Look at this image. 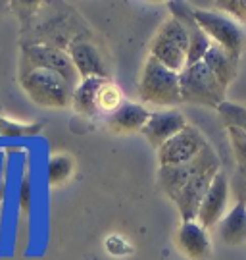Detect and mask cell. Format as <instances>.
I'll use <instances>...</instances> for the list:
<instances>
[{"label": "cell", "mask_w": 246, "mask_h": 260, "mask_svg": "<svg viewBox=\"0 0 246 260\" xmlns=\"http://www.w3.org/2000/svg\"><path fill=\"white\" fill-rule=\"evenodd\" d=\"M218 172H221L218 154L210 145H206L198 156L192 158L191 174L187 176L179 193L173 197V203L183 222H191L196 218L198 206Z\"/></svg>", "instance_id": "1"}, {"label": "cell", "mask_w": 246, "mask_h": 260, "mask_svg": "<svg viewBox=\"0 0 246 260\" xmlns=\"http://www.w3.org/2000/svg\"><path fill=\"white\" fill-rule=\"evenodd\" d=\"M191 16L198 29L210 39L212 45L225 50L231 58L240 60L244 47V31L238 25V21L219 10L191 8Z\"/></svg>", "instance_id": "2"}, {"label": "cell", "mask_w": 246, "mask_h": 260, "mask_svg": "<svg viewBox=\"0 0 246 260\" xmlns=\"http://www.w3.org/2000/svg\"><path fill=\"white\" fill-rule=\"evenodd\" d=\"M138 94L145 103L173 108L181 103L179 74L148 56L138 79Z\"/></svg>", "instance_id": "3"}, {"label": "cell", "mask_w": 246, "mask_h": 260, "mask_svg": "<svg viewBox=\"0 0 246 260\" xmlns=\"http://www.w3.org/2000/svg\"><path fill=\"white\" fill-rule=\"evenodd\" d=\"M21 87L35 104L43 108H67L72 104L73 87L62 75L45 68H29L21 75Z\"/></svg>", "instance_id": "4"}, {"label": "cell", "mask_w": 246, "mask_h": 260, "mask_svg": "<svg viewBox=\"0 0 246 260\" xmlns=\"http://www.w3.org/2000/svg\"><path fill=\"white\" fill-rule=\"evenodd\" d=\"M179 89H181V103L202 104L218 108L225 103L227 89L216 79V75L208 70L204 62L185 66L179 72Z\"/></svg>", "instance_id": "5"}, {"label": "cell", "mask_w": 246, "mask_h": 260, "mask_svg": "<svg viewBox=\"0 0 246 260\" xmlns=\"http://www.w3.org/2000/svg\"><path fill=\"white\" fill-rule=\"evenodd\" d=\"M187 54H189V31L183 21L171 16L162 23V27L156 31L154 39L150 41V56L165 68L179 74L187 66Z\"/></svg>", "instance_id": "6"}, {"label": "cell", "mask_w": 246, "mask_h": 260, "mask_svg": "<svg viewBox=\"0 0 246 260\" xmlns=\"http://www.w3.org/2000/svg\"><path fill=\"white\" fill-rule=\"evenodd\" d=\"M206 145L208 143L200 129L187 123L177 135L165 141L158 149V162H160V166H179L185 162H191L192 158L200 154Z\"/></svg>", "instance_id": "7"}, {"label": "cell", "mask_w": 246, "mask_h": 260, "mask_svg": "<svg viewBox=\"0 0 246 260\" xmlns=\"http://www.w3.org/2000/svg\"><path fill=\"white\" fill-rule=\"evenodd\" d=\"M23 50H25V58L31 64V68H45V70L56 72L72 87L79 83V75L73 68V62L67 54V50H62V48L52 47V45H43V43L25 45Z\"/></svg>", "instance_id": "8"}, {"label": "cell", "mask_w": 246, "mask_h": 260, "mask_svg": "<svg viewBox=\"0 0 246 260\" xmlns=\"http://www.w3.org/2000/svg\"><path fill=\"white\" fill-rule=\"evenodd\" d=\"M229 177L223 172H218L214 177L212 185L208 187L206 195L202 199L198 212H196V222L200 223L204 230H212L219 223V220L225 216L229 203Z\"/></svg>", "instance_id": "9"}, {"label": "cell", "mask_w": 246, "mask_h": 260, "mask_svg": "<svg viewBox=\"0 0 246 260\" xmlns=\"http://www.w3.org/2000/svg\"><path fill=\"white\" fill-rule=\"evenodd\" d=\"M187 125V120L179 110H160V112H150V118L143 127V135L146 141L160 149L165 141H169L173 135Z\"/></svg>", "instance_id": "10"}, {"label": "cell", "mask_w": 246, "mask_h": 260, "mask_svg": "<svg viewBox=\"0 0 246 260\" xmlns=\"http://www.w3.org/2000/svg\"><path fill=\"white\" fill-rule=\"evenodd\" d=\"M67 54L72 58L73 68L79 75V79L87 77H102L108 79V68L102 60L98 48L87 39H79L67 47Z\"/></svg>", "instance_id": "11"}, {"label": "cell", "mask_w": 246, "mask_h": 260, "mask_svg": "<svg viewBox=\"0 0 246 260\" xmlns=\"http://www.w3.org/2000/svg\"><path fill=\"white\" fill-rule=\"evenodd\" d=\"M177 247L189 260H208L212 254L208 230H204L196 220L181 222L177 230Z\"/></svg>", "instance_id": "12"}, {"label": "cell", "mask_w": 246, "mask_h": 260, "mask_svg": "<svg viewBox=\"0 0 246 260\" xmlns=\"http://www.w3.org/2000/svg\"><path fill=\"white\" fill-rule=\"evenodd\" d=\"M148 118H150V110H146L143 104L123 103L118 110L108 114L106 125L114 133H135V131H143Z\"/></svg>", "instance_id": "13"}, {"label": "cell", "mask_w": 246, "mask_h": 260, "mask_svg": "<svg viewBox=\"0 0 246 260\" xmlns=\"http://www.w3.org/2000/svg\"><path fill=\"white\" fill-rule=\"evenodd\" d=\"M221 243L227 247H238L246 243V205L235 203L216 225Z\"/></svg>", "instance_id": "14"}, {"label": "cell", "mask_w": 246, "mask_h": 260, "mask_svg": "<svg viewBox=\"0 0 246 260\" xmlns=\"http://www.w3.org/2000/svg\"><path fill=\"white\" fill-rule=\"evenodd\" d=\"M202 62L208 66V70L216 75V79H218L225 89L235 81V77H237V74H238V60L231 58L225 50H221V48L216 47V45H212V47L208 48V52H206Z\"/></svg>", "instance_id": "15"}, {"label": "cell", "mask_w": 246, "mask_h": 260, "mask_svg": "<svg viewBox=\"0 0 246 260\" xmlns=\"http://www.w3.org/2000/svg\"><path fill=\"white\" fill-rule=\"evenodd\" d=\"M102 77H87L79 79V83L73 87L72 93V106L75 112H79L83 116H96V93L102 85Z\"/></svg>", "instance_id": "16"}, {"label": "cell", "mask_w": 246, "mask_h": 260, "mask_svg": "<svg viewBox=\"0 0 246 260\" xmlns=\"http://www.w3.org/2000/svg\"><path fill=\"white\" fill-rule=\"evenodd\" d=\"M75 162L69 154H52L46 164V179L50 187H62L72 179Z\"/></svg>", "instance_id": "17"}, {"label": "cell", "mask_w": 246, "mask_h": 260, "mask_svg": "<svg viewBox=\"0 0 246 260\" xmlns=\"http://www.w3.org/2000/svg\"><path fill=\"white\" fill-rule=\"evenodd\" d=\"M123 104V93L118 85L110 79H104L96 93V110L104 114H112Z\"/></svg>", "instance_id": "18"}, {"label": "cell", "mask_w": 246, "mask_h": 260, "mask_svg": "<svg viewBox=\"0 0 246 260\" xmlns=\"http://www.w3.org/2000/svg\"><path fill=\"white\" fill-rule=\"evenodd\" d=\"M218 112L227 125H233V127L246 131V106L225 101V103H221L218 106Z\"/></svg>", "instance_id": "19"}, {"label": "cell", "mask_w": 246, "mask_h": 260, "mask_svg": "<svg viewBox=\"0 0 246 260\" xmlns=\"http://www.w3.org/2000/svg\"><path fill=\"white\" fill-rule=\"evenodd\" d=\"M227 133L233 147V154L237 160V170H246V131L227 125Z\"/></svg>", "instance_id": "20"}, {"label": "cell", "mask_w": 246, "mask_h": 260, "mask_svg": "<svg viewBox=\"0 0 246 260\" xmlns=\"http://www.w3.org/2000/svg\"><path fill=\"white\" fill-rule=\"evenodd\" d=\"M41 131L39 123H23V121L10 120L6 116H0V133L8 137H19V135H33Z\"/></svg>", "instance_id": "21"}, {"label": "cell", "mask_w": 246, "mask_h": 260, "mask_svg": "<svg viewBox=\"0 0 246 260\" xmlns=\"http://www.w3.org/2000/svg\"><path fill=\"white\" fill-rule=\"evenodd\" d=\"M218 10L227 14L229 18L235 21H244L246 23V0H227V2H218Z\"/></svg>", "instance_id": "22"}, {"label": "cell", "mask_w": 246, "mask_h": 260, "mask_svg": "<svg viewBox=\"0 0 246 260\" xmlns=\"http://www.w3.org/2000/svg\"><path fill=\"white\" fill-rule=\"evenodd\" d=\"M229 189H233V195L237 203L246 205V170H237L233 181L229 183Z\"/></svg>", "instance_id": "23"}, {"label": "cell", "mask_w": 246, "mask_h": 260, "mask_svg": "<svg viewBox=\"0 0 246 260\" xmlns=\"http://www.w3.org/2000/svg\"><path fill=\"white\" fill-rule=\"evenodd\" d=\"M4 10H6V4H4V2H0V14H2Z\"/></svg>", "instance_id": "24"}]
</instances>
